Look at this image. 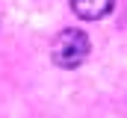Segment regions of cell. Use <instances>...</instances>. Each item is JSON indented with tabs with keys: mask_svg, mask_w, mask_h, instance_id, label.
I'll list each match as a JSON object with an SVG mask.
<instances>
[{
	"mask_svg": "<svg viewBox=\"0 0 127 118\" xmlns=\"http://www.w3.org/2000/svg\"><path fill=\"white\" fill-rule=\"evenodd\" d=\"M112 6H115V0H71V9H74L80 18H86V21L103 18Z\"/></svg>",
	"mask_w": 127,
	"mask_h": 118,
	"instance_id": "2",
	"label": "cell"
},
{
	"mask_svg": "<svg viewBox=\"0 0 127 118\" xmlns=\"http://www.w3.org/2000/svg\"><path fill=\"white\" fill-rule=\"evenodd\" d=\"M89 47H92V41H89V35L83 32V30H62L56 38H53V44H50V56L53 62L59 65V68H77L83 59L89 56Z\"/></svg>",
	"mask_w": 127,
	"mask_h": 118,
	"instance_id": "1",
	"label": "cell"
}]
</instances>
